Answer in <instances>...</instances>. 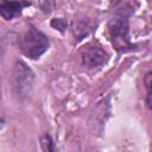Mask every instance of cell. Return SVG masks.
Segmentation results:
<instances>
[{
  "mask_svg": "<svg viewBox=\"0 0 152 152\" xmlns=\"http://www.w3.org/2000/svg\"><path fill=\"white\" fill-rule=\"evenodd\" d=\"M81 57L82 61L86 65H88L89 68H95L99 66L101 64H103L107 59V55L103 50H101L97 46H93V45H87L82 49L81 51Z\"/></svg>",
  "mask_w": 152,
  "mask_h": 152,
  "instance_id": "3",
  "label": "cell"
},
{
  "mask_svg": "<svg viewBox=\"0 0 152 152\" xmlns=\"http://www.w3.org/2000/svg\"><path fill=\"white\" fill-rule=\"evenodd\" d=\"M28 5L30 2H25V1H4L0 4V14L5 19L10 20L15 15H18L21 12V10Z\"/></svg>",
  "mask_w": 152,
  "mask_h": 152,
  "instance_id": "4",
  "label": "cell"
},
{
  "mask_svg": "<svg viewBox=\"0 0 152 152\" xmlns=\"http://www.w3.org/2000/svg\"><path fill=\"white\" fill-rule=\"evenodd\" d=\"M20 49L30 58H38L49 48V39L45 34L30 27L20 38Z\"/></svg>",
  "mask_w": 152,
  "mask_h": 152,
  "instance_id": "1",
  "label": "cell"
},
{
  "mask_svg": "<svg viewBox=\"0 0 152 152\" xmlns=\"http://www.w3.org/2000/svg\"><path fill=\"white\" fill-rule=\"evenodd\" d=\"M109 33L113 45L120 52L127 51L132 48V44L128 38V25L127 19L122 15L115 17L109 24Z\"/></svg>",
  "mask_w": 152,
  "mask_h": 152,
  "instance_id": "2",
  "label": "cell"
},
{
  "mask_svg": "<svg viewBox=\"0 0 152 152\" xmlns=\"http://www.w3.org/2000/svg\"><path fill=\"white\" fill-rule=\"evenodd\" d=\"M52 25L56 26V27H58L59 30H63V28H64V21H63L62 19H55V20L52 21Z\"/></svg>",
  "mask_w": 152,
  "mask_h": 152,
  "instance_id": "5",
  "label": "cell"
}]
</instances>
